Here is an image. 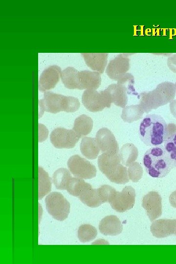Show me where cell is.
Masks as SVG:
<instances>
[{
	"label": "cell",
	"mask_w": 176,
	"mask_h": 264,
	"mask_svg": "<svg viewBox=\"0 0 176 264\" xmlns=\"http://www.w3.org/2000/svg\"><path fill=\"white\" fill-rule=\"evenodd\" d=\"M168 135V125L160 115L155 114L147 115L140 124L139 137L147 146L161 145Z\"/></svg>",
	"instance_id": "6da1fadb"
},
{
	"label": "cell",
	"mask_w": 176,
	"mask_h": 264,
	"mask_svg": "<svg viewBox=\"0 0 176 264\" xmlns=\"http://www.w3.org/2000/svg\"><path fill=\"white\" fill-rule=\"evenodd\" d=\"M175 94V85L174 83L162 82L153 90L140 93L139 104L144 111L148 113L152 110L171 102L174 99Z\"/></svg>",
	"instance_id": "7a4b0ae2"
},
{
	"label": "cell",
	"mask_w": 176,
	"mask_h": 264,
	"mask_svg": "<svg viewBox=\"0 0 176 264\" xmlns=\"http://www.w3.org/2000/svg\"><path fill=\"white\" fill-rule=\"evenodd\" d=\"M143 164L148 174L154 178L165 177L173 168L162 145L151 148L145 152Z\"/></svg>",
	"instance_id": "3957f363"
},
{
	"label": "cell",
	"mask_w": 176,
	"mask_h": 264,
	"mask_svg": "<svg viewBox=\"0 0 176 264\" xmlns=\"http://www.w3.org/2000/svg\"><path fill=\"white\" fill-rule=\"evenodd\" d=\"M97 163L101 172L110 181L119 184L129 182L127 169L121 164L119 153L115 154L103 153L99 156Z\"/></svg>",
	"instance_id": "277c9868"
},
{
	"label": "cell",
	"mask_w": 176,
	"mask_h": 264,
	"mask_svg": "<svg viewBox=\"0 0 176 264\" xmlns=\"http://www.w3.org/2000/svg\"><path fill=\"white\" fill-rule=\"evenodd\" d=\"M46 209L48 213L55 220L63 221L70 212V204L63 195L53 192L45 198Z\"/></svg>",
	"instance_id": "5b68a950"
},
{
	"label": "cell",
	"mask_w": 176,
	"mask_h": 264,
	"mask_svg": "<svg viewBox=\"0 0 176 264\" xmlns=\"http://www.w3.org/2000/svg\"><path fill=\"white\" fill-rule=\"evenodd\" d=\"M70 172L76 177L88 179L96 175V169L89 161L78 155L71 156L67 161Z\"/></svg>",
	"instance_id": "8992f818"
},
{
	"label": "cell",
	"mask_w": 176,
	"mask_h": 264,
	"mask_svg": "<svg viewBox=\"0 0 176 264\" xmlns=\"http://www.w3.org/2000/svg\"><path fill=\"white\" fill-rule=\"evenodd\" d=\"M82 101L85 107L93 112L101 111L105 108H109L111 104L104 90L98 92L95 89L85 90Z\"/></svg>",
	"instance_id": "52a82bcc"
},
{
	"label": "cell",
	"mask_w": 176,
	"mask_h": 264,
	"mask_svg": "<svg viewBox=\"0 0 176 264\" xmlns=\"http://www.w3.org/2000/svg\"><path fill=\"white\" fill-rule=\"evenodd\" d=\"M80 137L73 130L61 127L54 129L50 136L51 143L58 149L72 148Z\"/></svg>",
	"instance_id": "ba28073f"
},
{
	"label": "cell",
	"mask_w": 176,
	"mask_h": 264,
	"mask_svg": "<svg viewBox=\"0 0 176 264\" xmlns=\"http://www.w3.org/2000/svg\"><path fill=\"white\" fill-rule=\"evenodd\" d=\"M135 189L131 186L125 187L121 192L117 191L114 197L110 203L116 211L122 213L132 209L135 203Z\"/></svg>",
	"instance_id": "9c48e42d"
},
{
	"label": "cell",
	"mask_w": 176,
	"mask_h": 264,
	"mask_svg": "<svg viewBox=\"0 0 176 264\" xmlns=\"http://www.w3.org/2000/svg\"><path fill=\"white\" fill-rule=\"evenodd\" d=\"M95 138L102 153L115 154L119 152L117 141L112 132L108 128L99 129Z\"/></svg>",
	"instance_id": "30bf717a"
},
{
	"label": "cell",
	"mask_w": 176,
	"mask_h": 264,
	"mask_svg": "<svg viewBox=\"0 0 176 264\" xmlns=\"http://www.w3.org/2000/svg\"><path fill=\"white\" fill-rule=\"evenodd\" d=\"M142 207L151 221L155 220L162 215V198L156 191H150L142 198Z\"/></svg>",
	"instance_id": "8fae6325"
},
{
	"label": "cell",
	"mask_w": 176,
	"mask_h": 264,
	"mask_svg": "<svg viewBox=\"0 0 176 264\" xmlns=\"http://www.w3.org/2000/svg\"><path fill=\"white\" fill-rule=\"evenodd\" d=\"M65 96L52 92H45L44 98L39 100L40 116L44 111L57 113L63 111Z\"/></svg>",
	"instance_id": "7c38bea8"
},
{
	"label": "cell",
	"mask_w": 176,
	"mask_h": 264,
	"mask_svg": "<svg viewBox=\"0 0 176 264\" xmlns=\"http://www.w3.org/2000/svg\"><path fill=\"white\" fill-rule=\"evenodd\" d=\"M129 55L128 53H121L110 61L106 69V73L110 79L117 81L129 70Z\"/></svg>",
	"instance_id": "4fadbf2b"
},
{
	"label": "cell",
	"mask_w": 176,
	"mask_h": 264,
	"mask_svg": "<svg viewBox=\"0 0 176 264\" xmlns=\"http://www.w3.org/2000/svg\"><path fill=\"white\" fill-rule=\"evenodd\" d=\"M61 73V68L56 65L51 66L45 68L39 78V90L44 92L54 88L59 80Z\"/></svg>",
	"instance_id": "5bb4252c"
},
{
	"label": "cell",
	"mask_w": 176,
	"mask_h": 264,
	"mask_svg": "<svg viewBox=\"0 0 176 264\" xmlns=\"http://www.w3.org/2000/svg\"><path fill=\"white\" fill-rule=\"evenodd\" d=\"M110 103H113L117 106L124 108L128 102L129 91L123 85L117 83L109 85L104 90Z\"/></svg>",
	"instance_id": "9a60e30c"
},
{
	"label": "cell",
	"mask_w": 176,
	"mask_h": 264,
	"mask_svg": "<svg viewBox=\"0 0 176 264\" xmlns=\"http://www.w3.org/2000/svg\"><path fill=\"white\" fill-rule=\"evenodd\" d=\"M176 219H159L153 221L150 227L153 235L157 238H166L175 234Z\"/></svg>",
	"instance_id": "2e32d148"
},
{
	"label": "cell",
	"mask_w": 176,
	"mask_h": 264,
	"mask_svg": "<svg viewBox=\"0 0 176 264\" xmlns=\"http://www.w3.org/2000/svg\"><path fill=\"white\" fill-rule=\"evenodd\" d=\"M99 229L100 233L104 235L116 236L122 232L123 226L117 216L110 215L100 221Z\"/></svg>",
	"instance_id": "e0dca14e"
},
{
	"label": "cell",
	"mask_w": 176,
	"mask_h": 264,
	"mask_svg": "<svg viewBox=\"0 0 176 264\" xmlns=\"http://www.w3.org/2000/svg\"><path fill=\"white\" fill-rule=\"evenodd\" d=\"M80 89H97L101 83L100 74L97 71L83 70L78 72Z\"/></svg>",
	"instance_id": "ac0fdd59"
},
{
	"label": "cell",
	"mask_w": 176,
	"mask_h": 264,
	"mask_svg": "<svg viewBox=\"0 0 176 264\" xmlns=\"http://www.w3.org/2000/svg\"><path fill=\"white\" fill-rule=\"evenodd\" d=\"M87 65L100 74L104 72L107 64L108 53H81Z\"/></svg>",
	"instance_id": "d6986e66"
},
{
	"label": "cell",
	"mask_w": 176,
	"mask_h": 264,
	"mask_svg": "<svg viewBox=\"0 0 176 264\" xmlns=\"http://www.w3.org/2000/svg\"><path fill=\"white\" fill-rule=\"evenodd\" d=\"M78 198L84 204L90 207H97L103 203L97 189H93L88 183Z\"/></svg>",
	"instance_id": "ffe728a7"
},
{
	"label": "cell",
	"mask_w": 176,
	"mask_h": 264,
	"mask_svg": "<svg viewBox=\"0 0 176 264\" xmlns=\"http://www.w3.org/2000/svg\"><path fill=\"white\" fill-rule=\"evenodd\" d=\"M78 72L77 69L70 66L61 71L60 77L66 88L70 89H80Z\"/></svg>",
	"instance_id": "44dd1931"
},
{
	"label": "cell",
	"mask_w": 176,
	"mask_h": 264,
	"mask_svg": "<svg viewBox=\"0 0 176 264\" xmlns=\"http://www.w3.org/2000/svg\"><path fill=\"white\" fill-rule=\"evenodd\" d=\"M80 150L83 155L89 159H96L100 151L95 138L89 137L82 138Z\"/></svg>",
	"instance_id": "7402d4cb"
},
{
	"label": "cell",
	"mask_w": 176,
	"mask_h": 264,
	"mask_svg": "<svg viewBox=\"0 0 176 264\" xmlns=\"http://www.w3.org/2000/svg\"><path fill=\"white\" fill-rule=\"evenodd\" d=\"M93 127V121L88 116L82 114L77 117L72 130L80 137L89 134Z\"/></svg>",
	"instance_id": "603a6c76"
},
{
	"label": "cell",
	"mask_w": 176,
	"mask_h": 264,
	"mask_svg": "<svg viewBox=\"0 0 176 264\" xmlns=\"http://www.w3.org/2000/svg\"><path fill=\"white\" fill-rule=\"evenodd\" d=\"M119 154L121 163L125 166H129L137 158L138 151L134 145L127 143L123 145Z\"/></svg>",
	"instance_id": "cb8c5ba5"
},
{
	"label": "cell",
	"mask_w": 176,
	"mask_h": 264,
	"mask_svg": "<svg viewBox=\"0 0 176 264\" xmlns=\"http://www.w3.org/2000/svg\"><path fill=\"white\" fill-rule=\"evenodd\" d=\"M144 112L140 104L132 105L123 108L121 117L124 122L131 123L141 119Z\"/></svg>",
	"instance_id": "d4e9b609"
},
{
	"label": "cell",
	"mask_w": 176,
	"mask_h": 264,
	"mask_svg": "<svg viewBox=\"0 0 176 264\" xmlns=\"http://www.w3.org/2000/svg\"><path fill=\"white\" fill-rule=\"evenodd\" d=\"M71 178L69 171L64 168H61L55 171L53 175V182L57 189L66 190L67 185Z\"/></svg>",
	"instance_id": "484cf974"
},
{
	"label": "cell",
	"mask_w": 176,
	"mask_h": 264,
	"mask_svg": "<svg viewBox=\"0 0 176 264\" xmlns=\"http://www.w3.org/2000/svg\"><path fill=\"white\" fill-rule=\"evenodd\" d=\"M38 198L42 199L51 189L52 181L48 174L41 167H39Z\"/></svg>",
	"instance_id": "4316f807"
},
{
	"label": "cell",
	"mask_w": 176,
	"mask_h": 264,
	"mask_svg": "<svg viewBox=\"0 0 176 264\" xmlns=\"http://www.w3.org/2000/svg\"><path fill=\"white\" fill-rule=\"evenodd\" d=\"M164 148L173 168H176V132L166 139Z\"/></svg>",
	"instance_id": "83f0119b"
},
{
	"label": "cell",
	"mask_w": 176,
	"mask_h": 264,
	"mask_svg": "<svg viewBox=\"0 0 176 264\" xmlns=\"http://www.w3.org/2000/svg\"><path fill=\"white\" fill-rule=\"evenodd\" d=\"M97 235V231L95 227L89 224L80 225L78 230V238L82 242L92 241Z\"/></svg>",
	"instance_id": "f1b7e54d"
},
{
	"label": "cell",
	"mask_w": 176,
	"mask_h": 264,
	"mask_svg": "<svg viewBox=\"0 0 176 264\" xmlns=\"http://www.w3.org/2000/svg\"><path fill=\"white\" fill-rule=\"evenodd\" d=\"M88 183L82 178L78 177H71L67 188L68 193L75 197H78L84 190Z\"/></svg>",
	"instance_id": "f546056e"
},
{
	"label": "cell",
	"mask_w": 176,
	"mask_h": 264,
	"mask_svg": "<svg viewBox=\"0 0 176 264\" xmlns=\"http://www.w3.org/2000/svg\"><path fill=\"white\" fill-rule=\"evenodd\" d=\"M97 190L103 203H110L117 192L114 188L108 185H103L98 188Z\"/></svg>",
	"instance_id": "4dcf8cb0"
},
{
	"label": "cell",
	"mask_w": 176,
	"mask_h": 264,
	"mask_svg": "<svg viewBox=\"0 0 176 264\" xmlns=\"http://www.w3.org/2000/svg\"><path fill=\"white\" fill-rule=\"evenodd\" d=\"M129 178L133 182H138L143 175V169L137 162H134L129 166L127 170Z\"/></svg>",
	"instance_id": "1f68e13d"
},
{
	"label": "cell",
	"mask_w": 176,
	"mask_h": 264,
	"mask_svg": "<svg viewBox=\"0 0 176 264\" xmlns=\"http://www.w3.org/2000/svg\"><path fill=\"white\" fill-rule=\"evenodd\" d=\"M117 83L124 86L128 89L129 94L138 95L134 88V77L131 73H126L117 80Z\"/></svg>",
	"instance_id": "d6a6232c"
},
{
	"label": "cell",
	"mask_w": 176,
	"mask_h": 264,
	"mask_svg": "<svg viewBox=\"0 0 176 264\" xmlns=\"http://www.w3.org/2000/svg\"><path fill=\"white\" fill-rule=\"evenodd\" d=\"M78 99L72 96H65L63 111L66 112H73L80 107Z\"/></svg>",
	"instance_id": "836d02e7"
},
{
	"label": "cell",
	"mask_w": 176,
	"mask_h": 264,
	"mask_svg": "<svg viewBox=\"0 0 176 264\" xmlns=\"http://www.w3.org/2000/svg\"><path fill=\"white\" fill-rule=\"evenodd\" d=\"M48 130L46 127L40 124H39V141L42 142L46 139L48 135Z\"/></svg>",
	"instance_id": "e575fe53"
},
{
	"label": "cell",
	"mask_w": 176,
	"mask_h": 264,
	"mask_svg": "<svg viewBox=\"0 0 176 264\" xmlns=\"http://www.w3.org/2000/svg\"><path fill=\"white\" fill-rule=\"evenodd\" d=\"M167 65L171 71L176 73V54H174L168 58Z\"/></svg>",
	"instance_id": "d590c367"
},
{
	"label": "cell",
	"mask_w": 176,
	"mask_h": 264,
	"mask_svg": "<svg viewBox=\"0 0 176 264\" xmlns=\"http://www.w3.org/2000/svg\"><path fill=\"white\" fill-rule=\"evenodd\" d=\"M169 202L172 206L176 208V190L173 192L170 195Z\"/></svg>",
	"instance_id": "8d00e7d4"
},
{
	"label": "cell",
	"mask_w": 176,
	"mask_h": 264,
	"mask_svg": "<svg viewBox=\"0 0 176 264\" xmlns=\"http://www.w3.org/2000/svg\"><path fill=\"white\" fill-rule=\"evenodd\" d=\"M170 111L176 118V100H173L170 103Z\"/></svg>",
	"instance_id": "74e56055"
},
{
	"label": "cell",
	"mask_w": 176,
	"mask_h": 264,
	"mask_svg": "<svg viewBox=\"0 0 176 264\" xmlns=\"http://www.w3.org/2000/svg\"><path fill=\"white\" fill-rule=\"evenodd\" d=\"M175 89H176V84H175Z\"/></svg>",
	"instance_id": "f35d334b"
},
{
	"label": "cell",
	"mask_w": 176,
	"mask_h": 264,
	"mask_svg": "<svg viewBox=\"0 0 176 264\" xmlns=\"http://www.w3.org/2000/svg\"><path fill=\"white\" fill-rule=\"evenodd\" d=\"M175 234L176 235V231H175Z\"/></svg>",
	"instance_id": "ab89813d"
}]
</instances>
